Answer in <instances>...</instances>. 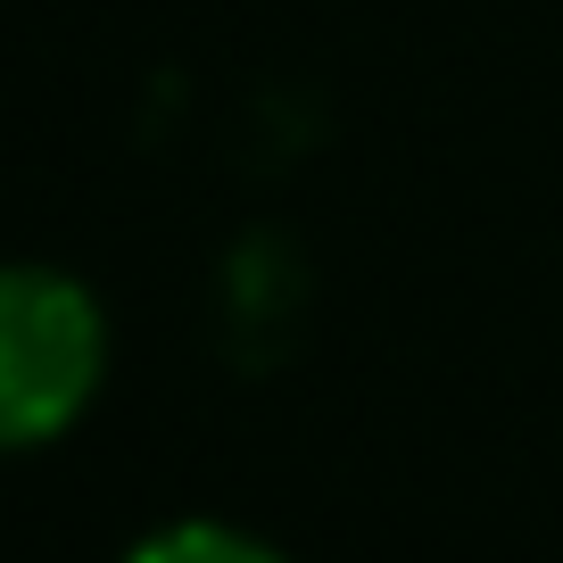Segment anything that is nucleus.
I'll list each match as a JSON object with an SVG mask.
<instances>
[{
	"instance_id": "2",
	"label": "nucleus",
	"mask_w": 563,
	"mask_h": 563,
	"mask_svg": "<svg viewBox=\"0 0 563 563\" xmlns=\"http://www.w3.org/2000/svg\"><path fill=\"white\" fill-rule=\"evenodd\" d=\"M117 563H290L265 530L224 522V514H175V522H150Z\"/></svg>"
},
{
	"instance_id": "1",
	"label": "nucleus",
	"mask_w": 563,
	"mask_h": 563,
	"mask_svg": "<svg viewBox=\"0 0 563 563\" xmlns=\"http://www.w3.org/2000/svg\"><path fill=\"white\" fill-rule=\"evenodd\" d=\"M108 299L75 265L0 257V456L75 440L108 389Z\"/></svg>"
}]
</instances>
